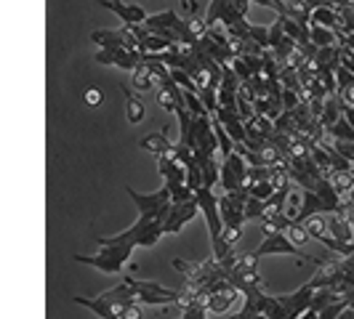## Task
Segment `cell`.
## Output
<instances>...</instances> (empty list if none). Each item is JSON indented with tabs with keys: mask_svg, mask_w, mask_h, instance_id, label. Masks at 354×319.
I'll use <instances>...</instances> for the list:
<instances>
[{
	"mask_svg": "<svg viewBox=\"0 0 354 319\" xmlns=\"http://www.w3.org/2000/svg\"><path fill=\"white\" fill-rule=\"evenodd\" d=\"M181 8L187 17H197V3L195 0H181Z\"/></svg>",
	"mask_w": 354,
	"mask_h": 319,
	"instance_id": "cell-35",
	"label": "cell"
},
{
	"mask_svg": "<svg viewBox=\"0 0 354 319\" xmlns=\"http://www.w3.org/2000/svg\"><path fill=\"white\" fill-rule=\"evenodd\" d=\"M102 102H104V93H102L99 88L86 90V104H88V106H99Z\"/></svg>",
	"mask_w": 354,
	"mask_h": 319,
	"instance_id": "cell-33",
	"label": "cell"
},
{
	"mask_svg": "<svg viewBox=\"0 0 354 319\" xmlns=\"http://www.w3.org/2000/svg\"><path fill=\"white\" fill-rule=\"evenodd\" d=\"M158 171L165 184H184V178H187V168L178 165L176 160H171V157H160Z\"/></svg>",
	"mask_w": 354,
	"mask_h": 319,
	"instance_id": "cell-14",
	"label": "cell"
},
{
	"mask_svg": "<svg viewBox=\"0 0 354 319\" xmlns=\"http://www.w3.org/2000/svg\"><path fill=\"white\" fill-rule=\"evenodd\" d=\"M325 136H330L333 142H354V128L346 120H344V115H341V120L330 125L328 130H325Z\"/></svg>",
	"mask_w": 354,
	"mask_h": 319,
	"instance_id": "cell-25",
	"label": "cell"
},
{
	"mask_svg": "<svg viewBox=\"0 0 354 319\" xmlns=\"http://www.w3.org/2000/svg\"><path fill=\"white\" fill-rule=\"evenodd\" d=\"M309 27H328V30H338V27H344L341 24V19H338V11L336 8H312V14H309Z\"/></svg>",
	"mask_w": 354,
	"mask_h": 319,
	"instance_id": "cell-15",
	"label": "cell"
},
{
	"mask_svg": "<svg viewBox=\"0 0 354 319\" xmlns=\"http://www.w3.org/2000/svg\"><path fill=\"white\" fill-rule=\"evenodd\" d=\"M285 237H288L296 248H301V245H306V242L312 240V237H309V231L304 229L301 221H290V224H288V229H285Z\"/></svg>",
	"mask_w": 354,
	"mask_h": 319,
	"instance_id": "cell-27",
	"label": "cell"
},
{
	"mask_svg": "<svg viewBox=\"0 0 354 319\" xmlns=\"http://www.w3.org/2000/svg\"><path fill=\"white\" fill-rule=\"evenodd\" d=\"M304 229L309 231V237H315L319 242H325L330 234H328V213H312L301 221Z\"/></svg>",
	"mask_w": 354,
	"mask_h": 319,
	"instance_id": "cell-16",
	"label": "cell"
},
{
	"mask_svg": "<svg viewBox=\"0 0 354 319\" xmlns=\"http://www.w3.org/2000/svg\"><path fill=\"white\" fill-rule=\"evenodd\" d=\"M125 117H128V123L131 125H139L144 123V117H147V106L139 96H133L131 90H125Z\"/></svg>",
	"mask_w": 354,
	"mask_h": 319,
	"instance_id": "cell-19",
	"label": "cell"
},
{
	"mask_svg": "<svg viewBox=\"0 0 354 319\" xmlns=\"http://www.w3.org/2000/svg\"><path fill=\"white\" fill-rule=\"evenodd\" d=\"M301 205H304V189H296V186H290V192H288V200H285V218L288 221H299L301 218Z\"/></svg>",
	"mask_w": 354,
	"mask_h": 319,
	"instance_id": "cell-22",
	"label": "cell"
},
{
	"mask_svg": "<svg viewBox=\"0 0 354 319\" xmlns=\"http://www.w3.org/2000/svg\"><path fill=\"white\" fill-rule=\"evenodd\" d=\"M341 112H344V104H341V99L338 96H328L325 102H322V112H319L317 123L328 130L330 125L336 123V120H341Z\"/></svg>",
	"mask_w": 354,
	"mask_h": 319,
	"instance_id": "cell-17",
	"label": "cell"
},
{
	"mask_svg": "<svg viewBox=\"0 0 354 319\" xmlns=\"http://www.w3.org/2000/svg\"><path fill=\"white\" fill-rule=\"evenodd\" d=\"M309 43H312L315 48L336 46V32L328 30V27H309Z\"/></svg>",
	"mask_w": 354,
	"mask_h": 319,
	"instance_id": "cell-24",
	"label": "cell"
},
{
	"mask_svg": "<svg viewBox=\"0 0 354 319\" xmlns=\"http://www.w3.org/2000/svg\"><path fill=\"white\" fill-rule=\"evenodd\" d=\"M336 96L341 99V104L344 106H354V83L352 86H346V88H341Z\"/></svg>",
	"mask_w": 354,
	"mask_h": 319,
	"instance_id": "cell-34",
	"label": "cell"
},
{
	"mask_svg": "<svg viewBox=\"0 0 354 319\" xmlns=\"http://www.w3.org/2000/svg\"><path fill=\"white\" fill-rule=\"evenodd\" d=\"M184 106H187V112H189L192 117H211L205 104L200 102V96H197L195 90H184Z\"/></svg>",
	"mask_w": 354,
	"mask_h": 319,
	"instance_id": "cell-28",
	"label": "cell"
},
{
	"mask_svg": "<svg viewBox=\"0 0 354 319\" xmlns=\"http://www.w3.org/2000/svg\"><path fill=\"white\" fill-rule=\"evenodd\" d=\"M139 149L149 152V155H155V157H165V155L174 149V144H171V139H168V133L162 130V133H149V136L139 139Z\"/></svg>",
	"mask_w": 354,
	"mask_h": 319,
	"instance_id": "cell-11",
	"label": "cell"
},
{
	"mask_svg": "<svg viewBox=\"0 0 354 319\" xmlns=\"http://www.w3.org/2000/svg\"><path fill=\"white\" fill-rule=\"evenodd\" d=\"M195 202L197 211L205 215V224H208V231H211L213 253H216L218 250V240H221V229H224V221H221V213H218V197H216L213 189L200 186L195 192Z\"/></svg>",
	"mask_w": 354,
	"mask_h": 319,
	"instance_id": "cell-3",
	"label": "cell"
},
{
	"mask_svg": "<svg viewBox=\"0 0 354 319\" xmlns=\"http://www.w3.org/2000/svg\"><path fill=\"white\" fill-rule=\"evenodd\" d=\"M259 258H264V255H293L296 261H301V264H312V266H325L328 261H322L317 255H312V253H304L301 248H296L288 237H285V231H274V234H266L264 242L259 245V248L253 250Z\"/></svg>",
	"mask_w": 354,
	"mask_h": 319,
	"instance_id": "cell-2",
	"label": "cell"
},
{
	"mask_svg": "<svg viewBox=\"0 0 354 319\" xmlns=\"http://www.w3.org/2000/svg\"><path fill=\"white\" fill-rule=\"evenodd\" d=\"M245 200L248 192L245 189H237V192H224L218 197V213H221V221L224 226H243L245 224Z\"/></svg>",
	"mask_w": 354,
	"mask_h": 319,
	"instance_id": "cell-6",
	"label": "cell"
},
{
	"mask_svg": "<svg viewBox=\"0 0 354 319\" xmlns=\"http://www.w3.org/2000/svg\"><path fill=\"white\" fill-rule=\"evenodd\" d=\"M131 255H133V248H131V245H99V253H96V255L75 253L72 261L93 266V269H99V271H104V274H120L125 266L131 264Z\"/></svg>",
	"mask_w": 354,
	"mask_h": 319,
	"instance_id": "cell-1",
	"label": "cell"
},
{
	"mask_svg": "<svg viewBox=\"0 0 354 319\" xmlns=\"http://www.w3.org/2000/svg\"><path fill=\"white\" fill-rule=\"evenodd\" d=\"M91 43H96L99 48H125L120 30H96L91 32Z\"/></svg>",
	"mask_w": 354,
	"mask_h": 319,
	"instance_id": "cell-18",
	"label": "cell"
},
{
	"mask_svg": "<svg viewBox=\"0 0 354 319\" xmlns=\"http://www.w3.org/2000/svg\"><path fill=\"white\" fill-rule=\"evenodd\" d=\"M328 181H330V186L336 189V195L344 200V197L352 192V186H354V173L352 171H333L330 176H325Z\"/></svg>",
	"mask_w": 354,
	"mask_h": 319,
	"instance_id": "cell-21",
	"label": "cell"
},
{
	"mask_svg": "<svg viewBox=\"0 0 354 319\" xmlns=\"http://www.w3.org/2000/svg\"><path fill=\"white\" fill-rule=\"evenodd\" d=\"M341 115H344V120L354 128V106H344V112H341Z\"/></svg>",
	"mask_w": 354,
	"mask_h": 319,
	"instance_id": "cell-36",
	"label": "cell"
},
{
	"mask_svg": "<svg viewBox=\"0 0 354 319\" xmlns=\"http://www.w3.org/2000/svg\"><path fill=\"white\" fill-rule=\"evenodd\" d=\"M125 192L133 200V205L139 208V215H152V218L162 221L168 208H171V189L168 186H162L158 192H147V195L136 192L133 186H125Z\"/></svg>",
	"mask_w": 354,
	"mask_h": 319,
	"instance_id": "cell-4",
	"label": "cell"
},
{
	"mask_svg": "<svg viewBox=\"0 0 354 319\" xmlns=\"http://www.w3.org/2000/svg\"><path fill=\"white\" fill-rule=\"evenodd\" d=\"M118 317L120 319H144L142 303H125V306L118 309Z\"/></svg>",
	"mask_w": 354,
	"mask_h": 319,
	"instance_id": "cell-31",
	"label": "cell"
},
{
	"mask_svg": "<svg viewBox=\"0 0 354 319\" xmlns=\"http://www.w3.org/2000/svg\"><path fill=\"white\" fill-rule=\"evenodd\" d=\"M245 173H248V162L237 152H232L230 157H224L218 165V184L224 186V192L245 189Z\"/></svg>",
	"mask_w": 354,
	"mask_h": 319,
	"instance_id": "cell-5",
	"label": "cell"
},
{
	"mask_svg": "<svg viewBox=\"0 0 354 319\" xmlns=\"http://www.w3.org/2000/svg\"><path fill=\"white\" fill-rule=\"evenodd\" d=\"M99 6H104L106 11H112L115 17H120L123 24H144L147 21V11L136 3H125V0H99Z\"/></svg>",
	"mask_w": 354,
	"mask_h": 319,
	"instance_id": "cell-10",
	"label": "cell"
},
{
	"mask_svg": "<svg viewBox=\"0 0 354 319\" xmlns=\"http://www.w3.org/2000/svg\"><path fill=\"white\" fill-rule=\"evenodd\" d=\"M312 293H315V287L306 282L301 284L299 290H293V293H285V296H274L280 306H283L285 311H288V319H299L309 309V303H312Z\"/></svg>",
	"mask_w": 354,
	"mask_h": 319,
	"instance_id": "cell-8",
	"label": "cell"
},
{
	"mask_svg": "<svg viewBox=\"0 0 354 319\" xmlns=\"http://www.w3.org/2000/svg\"><path fill=\"white\" fill-rule=\"evenodd\" d=\"M245 192H248V197H256V200H269L272 197V192H274V186L269 184V181H256V184H248L245 186Z\"/></svg>",
	"mask_w": 354,
	"mask_h": 319,
	"instance_id": "cell-30",
	"label": "cell"
},
{
	"mask_svg": "<svg viewBox=\"0 0 354 319\" xmlns=\"http://www.w3.org/2000/svg\"><path fill=\"white\" fill-rule=\"evenodd\" d=\"M266 211V202L264 200H256V197H248L245 200V221H261Z\"/></svg>",
	"mask_w": 354,
	"mask_h": 319,
	"instance_id": "cell-29",
	"label": "cell"
},
{
	"mask_svg": "<svg viewBox=\"0 0 354 319\" xmlns=\"http://www.w3.org/2000/svg\"><path fill=\"white\" fill-rule=\"evenodd\" d=\"M72 301L77 303V306H86L88 311H93L96 317H102V319H120V317H118V309H115L112 303L102 301L99 296H96V298H86V296H72Z\"/></svg>",
	"mask_w": 354,
	"mask_h": 319,
	"instance_id": "cell-12",
	"label": "cell"
},
{
	"mask_svg": "<svg viewBox=\"0 0 354 319\" xmlns=\"http://www.w3.org/2000/svg\"><path fill=\"white\" fill-rule=\"evenodd\" d=\"M133 88L136 90H155V75H152V64L149 61H139V67L133 70Z\"/></svg>",
	"mask_w": 354,
	"mask_h": 319,
	"instance_id": "cell-20",
	"label": "cell"
},
{
	"mask_svg": "<svg viewBox=\"0 0 354 319\" xmlns=\"http://www.w3.org/2000/svg\"><path fill=\"white\" fill-rule=\"evenodd\" d=\"M312 213H328V205H325L315 192L304 189V205H301V218H299V221H304V218L312 215Z\"/></svg>",
	"mask_w": 354,
	"mask_h": 319,
	"instance_id": "cell-26",
	"label": "cell"
},
{
	"mask_svg": "<svg viewBox=\"0 0 354 319\" xmlns=\"http://www.w3.org/2000/svg\"><path fill=\"white\" fill-rule=\"evenodd\" d=\"M328 231L333 234V240H341V242H352L354 240V229L344 218V213H328Z\"/></svg>",
	"mask_w": 354,
	"mask_h": 319,
	"instance_id": "cell-13",
	"label": "cell"
},
{
	"mask_svg": "<svg viewBox=\"0 0 354 319\" xmlns=\"http://www.w3.org/2000/svg\"><path fill=\"white\" fill-rule=\"evenodd\" d=\"M256 6H264V8H272L277 11V17H285V3L283 0H253Z\"/></svg>",
	"mask_w": 354,
	"mask_h": 319,
	"instance_id": "cell-32",
	"label": "cell"
},
{
	"mask_svg": "<svg viewBox=\"0 0 354 319\" xmlns=\"http://www.w3.org/2000/svg\"><path fill=\"white\" fill-rule=\"evenodd\" d=\"M299 319H317V311H315V309H306V311H304Z\"/></svg>",
	"mask_w": 354,
	"mask_h": 319,
	"instance_id": "cell-37",
	"label": "cell"
},
{
	"mask_svg": "<svg viewBox=\"0 0 354 319\" xmlns=\"http://www.w3.org/2000/svg\"><path fill=\"white\" fill-rule=\"evenodd\" d=\"M197 202L195 200H184V202H171V208L162 218V234H178L184 229V224H189L197 215Z\"/></svg>",
	"mask_w": 354,
	"mask_h": 319,
	"instance_id": "cell-7",
	"label": "cell"
},
{
	"mask_svg": "<svg viewBox=\"0 0 354 319\" xmlns=\"http://www.w3.org/2000/svg\"><path fill=\"white\" fill-rule=\"evenodd\" d=\"M309 14H312V8L306 6V0H288L285 3V17L299 21L304 27H309Z\"/></svg>",
	"mask_w": 354,
	"mask_h": 319,
	"instance_id": "cell-23",
	"label": "cell"
},
{
	"mask_svg": "<svg viewBox=\"0 0 354 319\" xmlns=\"http://www.w3.org/2000/svg\"><path fill=\"white\" fill-rule=\"evenodd\" d=\"M96 61L106 64V67H120V70H136L139 61H142V53H133L128 48H99L96 53Z\"/></svg>",
	"mask_w": 354,
	"mask_h": 319,
	"instance_id": "cell-9",
	"label": "cell"
}]
</instances>
